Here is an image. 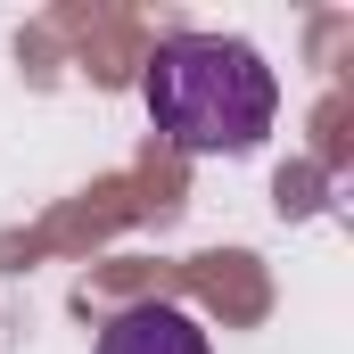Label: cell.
<instances>
[{
  "instance_id": "6da1fadb",
  "label": "cell",
  "mask_w": 354,
  "mask_h": 354,
  "mask_svg": "<svg viewBox=\"0 0 354 354\" xmlns=\"http://www.w3.org/2000/svg\"><path fill=\"white\" fill-rule=\"evenodd\" d=\"M140 99L157 115V132L189 149V157H248L264 149L272 115H280V83H272L264 50L239 33H174L157 41Z\"/></svg>"
},
{
  "instance_id": "7a4b0ae2",
  "label": "cell",
  "mask_w": 354,
  "mask_h": 354,
  "mask_svg": "<svg viewBox=\"0 0 354 354\" xmlns=\"http://www.w3.org/2000/svg\"><path fill=\"white\" fill-rule=\"evenodd\" d=\"M99 354H214V346H206L198 313H181V305H132V313H115L99 330Z\"/></svg>"
}]
</instances>
